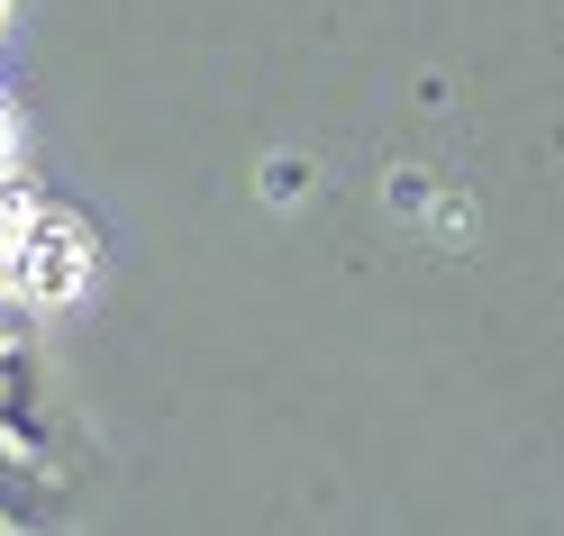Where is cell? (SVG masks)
Listing matches in <instances>:
<instances>
[{
	"mask_svg": "<svg viewBox=\"0 0 564 536\" xmlns=\"http://www.w3.org/2000/svg\"><path fill=\"white\" fill-rule=\"evenodd\" d=\"M10 328H19V309H10V300H0V337H10Z\"/></svg>",
	"mask_w": 564,
	"mask_h": 536,
	"instance_id": "6da1fadb",
	"label": "cell"
}]
</instances>
